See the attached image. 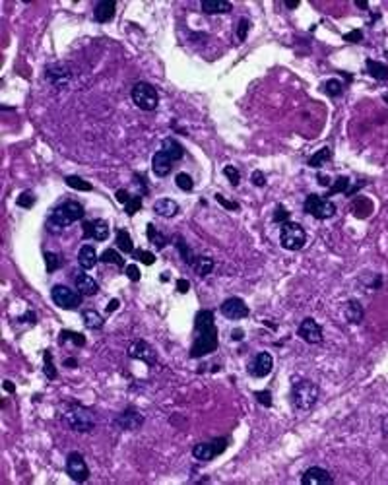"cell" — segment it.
Returning a JSON list of instances; mask_svg holds the SVG:
<instances>
[{
	"instance_id": "1",
	"label": "cell",
	"mask_w": 388,
	"mask_h": 485,
	"mask_svg": "<svg viewBox=\"0 0 388 485\" xmlns=\"http://www.w3.org/2000/svg\"><path fill=\"white\" fill-rule=\"evenodd\" d=\"M194 328H196V340L190 350V357H202L218 350V330H216V320H214L212 311H198L194 318Z\"/></svg>"
},
{
	"instance_id": "2",
	"label": "cell",
	"mask_w": 388,
	"mask_h": 485,
	"mask_svg": "<svg viewBox=\"0 0 388 485\" xmlns=\"http://www.w3.org/2000/svg\"><path fill=\"white\" fill-rule=\"evenodd\" d=\"M59 417L68 429L76 433H91L95 427V414L78 402H62L59 406Z\"/></svg>"
},
{
	"instance_id": "3",
	"label": "cell",
	"mask_w": 388,
	"mask_h": 485,
	"mask_svg": "<svg viewBox=\"0 0 388 485\" xmlns=\"http://www.w3.org/2000/svg\"><path fill=\"white\" fill-rule=\"evenodd\" d=\"M318 386L311 380H297L291 388V404L297 412H309L318 400Z\"/></svg>"
},
{
	"instance_id": "4",
	"label": "cell",
	"mask_w": 388,
	"mask_h": 485,
	"mask_svg": "<svg viewBox=\"0 0 388 485\" xmlns=\"http://www.w3.org/2000/svg\"><path fill=\"white\" fill-rule=\"evenodd\" d=\"M82 218H84V206L76 200H66L59 208H54V212L51 214V223L54 227H68Z\"/></svg>"
},
{
	"instance_id": "5",
	"label": "cell",
	"mask_w": 388,
	"mask_h": 485,
	"mask_svg": "<svg viewBox=\"0 0 388 485\" xmlns=\"http://www.w3.org/2000/svg\"><path fill=\"white\" fill-rule=\"evenodd\" d=\"M307 243V231L303 229V225L295 223V221H285L282 223V231H280V245L285 250H299L305 247Z\"/></svg>"
},
{
	"instance_id": "6",
	"label": "cell",
	"mask_w": 388,
	"mask_h": 485,
	"mask_svg": "<svg viewBox=\"0 0 388 485\" xmlns=\"http://www.w3.org/2000/svg\"><path fill=\"white\" fill-rule=\"evenodd\" d=\"M132 101L134 105L142 111H153L158 107V91L148 82H138L132 88Z\"/></svg>"
},
{
	"instance_id": "7",
	"label": "cell",
	"mask_w": 388,
	"mask_h": 485,
	"mask_svg": "<svg viewBox=\"0 0 388 485\" xmlns=\"http://www.w3.org/2000/svg\"><path fill=\"white\" fill-rule=\"evenodd\" d=\"M305 212L311 214L317 220H330L336 216V206L324 196L318 194H309L305 200Z\"/></svg>"
},
{
	"instance_id": "8",
	"label": "cell",
	"mask_w": 388,
	"mask_h": 485,
	"mask_svg": "<svg viewBox=\"0 0 388 485\" xmlns=\"http://www.w3.org/2000/svg\"><path fill=\"white\" fill-rule=\"evenodd\" d=\"M225 449H227V439L225 437H218V439H212L210 442H198L192 449V456L196 460H200V462H210L218 454H221Z\"/></svg>"
},
{
	"instance_id": "9",
	"label": "cell",
	"mask_w": 388,
	"mask_h": 485,
	"mask_svg": "<svg viewBox=\"0 0 388 485\" xmlns=\"http://www.w3.org/2000/svg\"><path fill=\"white\" fill-rule=\"evenodd\" d=\"M66 474H68L76 483H84V481L89 479V468L80 452H70V454L66 456Z\"/></svg>"
},
{
	"instance_id": "10",
	"label": "cell",
	"mask_w": 388,
	"mask_h": 485,
	"mask_svg": "<svg viewBox=\"0 0 388 485\" xmlns=\"http://www.w3.org/2000/svg\"><path fill=\"white\" fill-rule=\"evenodd\" d=\"M51 297H53L54 305H59L61 309H76L82 303V293L80 291H74L66 285H56L51 291Z\"/></svg>"
},
{
	"instance_id": "11",
	"label": "cell",
	"mask_w": 388,
	"mask_h": 485,
	"mask_svg": "<svg viewBox=\"0 0 388 485\" xmlns=\"http://www.w3.org/2000/svg\"><path fill=\"white\" fill-rule=\"evenodd\" d=\"M128 357L140 359L148 365H156V361H158V353L146 340H132L128 345Z\"/></svg>"
},
{
	"instance_id": "12",
	"label": "cell",
	"mask_w": 388,
	"mask_h": 485,
	"mask_svg": "<svg viewBox=\"0 0 388 485\" xmlns=\"http://www.w3.org/2000/svg\"><path fill=\"white\" fill-rule=\"evenodd\" d=\"M221 315L225 318H229V320H241V318L248 317V307L247 303L243 299H239V297H229V299H225L223 303H221Z\"/></svg>"
},
{
	"instance_id": "13",
	"label": "cell",
	"mask_w": 388,
	"mask_h": 485,
	"mask_svg": "<svg viewBox=\"0 0 388 485\" xmlns=\"http://www.w3.org/2000/svg\"><path fill=\"white\" fill-rule=\"evenodd\" d=\"M274 367V357L268 352H260L256 355L253 361L248 363V373L250 377H256V379H264L266 375L272 371Z\"/></svg>"
},
{
	"instance_id": "14",
	"label": "cell",
	"mask_w": 388,
	"mask_h": 485,
	"mask_svg": "<svg viewBox=\"0 0 388 485\" xmlns=\"http://www.w3.org/2000/svg\"><path fill=\"white\" fill-rule=\"evenodd\" d=\"M299 338H303L307 344H320L322 342V328L315 318H305L297 330Z\"/></svg>"
},
{
	"instance_id": "15",
	"label": "cell",
	"mask_w": 388,
	"mask_h": 485,
	"mask_svg": "<svg viewBox=\"0 0 388 485\" xmlns=\"http://www.w3.org/2000/svg\"><path fill=\"white\" fill-rule=\"evenodd\" d=\"M82 229H84V237L88 239H95V241L109 239V223L105 220L82 221Z\"/></svg>"
},
{
	"instance_id": "16",
	"label": "cell",
	"mask_w": 388,
	"mask_h": 485,
	"mask_svg": "<svg viewBox=\"0 0 388 485\" xmlns=\"http://www.w3.org/2000/svg\"><path fill=\"white\" fill-rule=\"evenodd\" d=\"M115 423L119 427L126 429V431H136V429H140L142 425H144V415L140 412H136L134 408H126L123 414L115 419Z\"/></svg>"
},
{
	"instance_id": "17",
	"label": "cell",
	"mask_w": 388,
	"mask_h": 485,
	"mask_svg": "<svg viewBox=\"0 0 388 485\" xmlns=\"http://www.w3.org/2000/svg\"><path fill=\"white\" fill-rule=\"evenodd\" d=\"M47 80H49L53 86H56V88H64V86L70 82V70H68L64 64H61V62L51 64V66L47 68Z\"/></svg>"
},
{
	"instance_id": "18",
	"label": "cell",
	"mask_w": 388,
	"mask_h": 485,
	"mask_svg": "<svg viewBox=\"0 0 388 485\" xmlns=\"http://www.w3.org/2000/svg\"><path fill=\"white\" fill-rule=\"evenodd\" d=\"M330 481H332V476L328 474L324 468H320V466L309 468V470L301 476V483H305V485H322V483H330Z\"/></svg>"
},
{
	"instance_id": "19",
	"label": "cell",
	"mask_w": 388,
	"mask_h": 485,
	"mask_svg": "<svg viewBox=\"0 0 388 485\" xmlns=\"http://www.w3.org/2000/svg\"><path fill=\"white\" fill-rule=\"evenodd\" d=\"M171 167H173V159L169 158L163 150H159L153 156V159H151V169H153V173L158 177H167Z\"/></svg>"
},
{
	"instance_id": "20",
	"label": "cell",
	"mask_w": 388,
	"mask_h": 485,
	"mask_svg": "<svg viewBox=\"0 0 388 485\" xmlns=\"http://www.w3.org/2000/svg\"><path fill=\"white\" fill-rule=\"evenodd\" d=\"M115 10H117L115 0H101V2L95 6V10H93V18H95V22L105 24V22H109V20H113Z\"/></svg>"
},
{
	"instance_id": "21",
	"label": "cell",
	"mask_w": 388,
	"mask_h": 485,
	"mask_svg": "<svg viewBox=\"0 0 388 485\" xmlns=\"http://www.w3.org/2000/svg\"><path fill=\"white\" fill-rule=\"evenodd\" d=\"M76 289H78L82 295L91 297V295H95L97 291H99V285H97V282L91 278V276H88L86 272H82L76 276Z\"/></svg>"
},
{
	"instance_id": "22",
	"label": "cell",
	"mask_w": 388,
	"mask_h": 485,
	"mask_svg": "<svg viewBox=\"0 0 388 485\" xmlns=\"http://www.w3.org/2000/svg\"><path fill=\"white\" fill-rule=\"evenodd\" d=\"M153 212L161 218H175L179 214V204L173 198H159L153 204Z\"/></svg>"
},
{
	"instance_id": "23",
	"label": "cell",
	"mask_w": 388,
	"mask_h": 485,
	"mask_svg": "<svg viewBox=\"0 0 388 485\" xmlns=\"http://www.w3.org/2000/svg\"><path fill=\"white\" fill-rule=\"evenodd\" d=\"M97 262V253L91 245H82L78 250V264L84 270H91Z\"/></svg>"
},
{
	"instance_id": "24",
	"label": "cell",
	"mask_w": 388,
	"mask_h": 485,
	"mask_svg": "<svg viewBox=\"0 0 388 485\" xmlns=\"http://www.w3.org/2000/svg\"><path fill=\"white\" fill-rule=\"evenodd\" d=\"M344 317L347 322H352V324H359L363 320V317H365V311H363L361 303L359 301H350V303H345L344 307Z\"/></svg>"
},
{
	"instance_id": "25",
	"label": "cell",
	"mask_w": 388,
	"mask_h": 485,
	"mask_svg": "<svg viewBox=\"0 0 388 485\" xmlns=\"http://www.w3.org/2000/svg\"><path fill=\"white\" fill-rule=\"evenodd\" d=\"M231 2L227 0H202V10L206 14H225L231 12Z\"/></svg>"
},
{
	"instance_id": "26",
	"label": "cell",
	"mask_w": 388,
	"mask_h": 485,
	"mask_svg": "<svg viewBox=\"0 0 388 485\" xmlns=\"http://www.w3.org/2000/svg\"><path fill=\"white\" fill-rule=\"evenodd\" d=\"M353 214H355L359 220L369 218L371 214H373V202H371L369 198H365V196L355 198V200H353Z\"/></svg>"
},
{
	"instance_id": "27",
	"label": "cell",
	"mask_w": 388,
	"mask_h": 485,
	"mask_svg": "<svg viewBox=\"0 0 388 485\" xmlns=\"http://www.w3.org/2000/svg\"><path fill=\"white\" fill-rule=\"evenodd\" d=\"M82 320H84L86 328H89V330H99V328H103V317L93 309L84 311V313H82Z\"/></svg>"
},
{
	"instance_id": "28",
	"label": "cell",
	"mask_w": 388,
	"mask_h": 485,
	"mask_svg": "<svg viewBox=\"0 0 388 485\" xmlns=\"http://www.w3.org/2000/svg\"><path fill=\"white\" fill-rule=\"evenodd\" d=\"M161 150L165 151L173 161H179V159L183 158V153H185L183 148H181V144H179L175 138H165V140H163V146H161Z\"/></svg>"
},
{
	"instance_id": "29",
	"label": "cell",
	"mask_w": 388,
	"mask_h": 485,
	"mask_svg": "<svg viewBox=\"0 0 388 485\" xmlns=\"http://www.w3.org/2000/svg\"><path fill=\"white\" fill-rule=\"evenodd\" d=\"M367 72L375 80H388V66L382 62L373 61V59H367Z\"/></svg>"
},
{
	"instance_id": "30",
	"label": "cell",
	"mask_w": 388,
	"mask_h": 485,
	"mask_svg": "<svg viewBox=\"0 0 388 485\" xmlns=\"http://www.w3.org/2000/svg\"><path fill=\"white\" fill-rule=\"evenodd\" d=\"M117 247L121 248L126 255H132L134 253V245H132V237L128 235L126 229H119L117 231Z\"/></svg>"
},
{
	"instance_id": "31",
	"label": "cell",
	"mask_w": 388,
	"mask_h": 485,
	"mask_svg": "<svg viewBox=\"0 0 388 485\" xmlns=\"http://www.w3.org/2000/svg\"><path fill=\"white\" fill-rule=\"evenodd\" d=\"M194 270H196V274L198 276H208V274H212L214 270V260L210 258V256H198L196 260H194Z\"/></svg>"
},
{
	"instance_id": "32",
	"label": "cell",
	"mask_w": 388,
	"mask_h": 485,
	"mask_svg": "<svg viewBox=\"0 0 388 485\" xmlns=\"http://www.w3.org/2000/svg\"><path fill=\"white\" fill-rule=\"evenodd\" d=\"M64 183L70 186V188H74V190H82V192H89L93 186H91V183H88V181H84L82 177H76V175H70L64 179Z\"/></svg>"
},
{
	"instance_id": "33",
	"label": "cell",
	"mask_w": 388,
	"mask_h": 485,
	"mask_svg": "<svg viewBox=\"0 0 388 485\" xmlns=\"http://www.w3.org/2000/svg\"><path fill=\"white\" fill-rule=\"evenodd\" d=\"M146 233H148V239H150L151 243H153V245H156L158 248H163L165 245H167V239L163 237L161 233H158V229H156V225H153V223H148Z\"/></svg>"
},
{
	"instance_id": "34",
	"label": "cell",
	"mask_w": 388,
	"mask_h": 485,
	"mask_svg": "<svg viewBox=\"0 0 388 485\" xmlns=\"http://www.w3.org/2000/svg\"><path fill=\"white\" fill-rule=\"evenodd\" d=\"M101 262H107V264H115L119 266V268H123L124 266V258L119 253H117L115 248H107L105 253L101 255Z\"/></svg>"
},
{
	"instance_id": "35",
	"label": "cell",
	"mask_w": 388,
	"mask_h": 485,
	"mask_svg": "<svg viewBox=\"0 0 388 485\" xmlns=\"http://www.w3.org/2000/svg\"><path fill=\"white\" fill-rule=\"evenodd\" d=\"M328 159H330V148H322V150H318L317 153L311 156L309 165L311 167H320L322 163H326Z\"/></svg>"
},
{
	"instance_id": "36",
	"label": "cell",
	"mask_w": 388,
	"mask_h": 485,
	"mask_svg": "<svg viewBox=\"0 0 388 485\" xmlns=\"http://www.w3.org/2000/svg\"><path fill=\"white\" fill-rule=\"evenodd\" d=\"M350 190V179L347 177H338L336 179V183L332 186H330V190H328V194H338V192H347Z\"/></svg>"
},
{
	"instance_id": "37",
	"label": "cell",
	"mask_w": 388,
	"mask_h": 485,
	"mask_svg": "<svg viewBox=\"0 0 388 485\" xmlns=\"http://www.w3.org/2000/svg\"><path fill=\"white\" fill-rule=\"evenodd\" d=\"M45 264H47V272L53 274L54 270H59V266H61V258H59V255L51 253V250H45Z\"/></svg>"
},
{
	"instance_id": "38",
	"label": "cell",
	"mask_w": 388,
	"mask_h": 485,
	"mask_svg": "<svg viewBox=\"0 0 388 485\" xmlns=\"http://www.w3.org/2000/svg\"><path fill=\"white\" fill-rule=\"evenodd\" d=\"M175 183L177 186H179L181 190H185V192H190V190H192V179H190V175H186V173H179V175L175 177Z\"/></svg>"
},
{
	"instance_id": "39",
	"label": "cell",
	"mask_w": 388,
	"mask_h": 485,
	"mask_svg": "<svg viewBox=\"0 0 388 485\" xmlns=\"http://www.w3.org/2000/svg\"><path fill=\"white\" fill-rule=\"evenodd\" d=\"M64 340H72L78 347L86 345V338H84L82 334H78V332H68V330H64V332L61 334V342H64Z\"/></svg>"
},
{
	"instance_id": "40",
	"label": "cell",
	"mask_w": 388,
	"mask_h": 485,
	"mask_svg": "<svg viewBox=\"0 0 388 485\" xmlns=\"http://www.w3.org/2000/svg\"><path fill=\"white\" fill-rule=\"evenodd\" d=\"M324 89H326L328 95L336 97V95H340V93H342V89H344V88H342V82H340V80L332 78V80H328V82H326Z\"/></svg>"
},
{
	"instance_id": "41",
	"label": "cell",
	"mask_w": 388,
	"mask_h": 485,
	"mask_svg": "<svg viewBox=\"0 0 388 485\" xmlns=\"http://www.w3.org/2000/svg\"><path fill=\"white\" fill-rule=\"evenodd\" d=\"M142 208V198L140 196H132L128 202L124 204V212L128 214V216H134V214L138 212Z\"/></svg>"
},
{
	"instance_id": "42",
	"label": "cell",
	"mask_w": 388,
	"mask_h": 485,
	"mask_svg": "<svg viewBox=\"0 0 388 485\" xmlns=\"http://www.w3.org/2000/svg\"><path fill=\"white\" fill-rule=\"evenodd\" d=\"M45 375L51 380L56 379V369H54L53 359H51V352H45Z\"/></svg>"
},
{
	"instance_id": "43",
	"label": "cell",
	"mask_w": 388,
	"mask_h": 485,
	"mask_svg": "<svg viewBox=\"0 0 388 485\" xmlns=\"http://www.w3.org/2000/svg\"><path fill=\"white\" fill-rule=\"evenodd\" d=\"M33 204H35V196L31 192H22L18 196V206L20 208H26V210H29V208H33Z\"/></svg>"
},
{
	"instance_id": "44",
	"label": "cell",
	"mask_w": 388,
	"mask_h": 485,
	"mask_svg": "<svg viewBox=\"0 0 388 485\" xmlns=\"http://www.w3.org/2000/svg\"><path fill=\"white\" fill-rule=\"evenodd\" d=\"M134 256L140 260L142 264H146V266H151L153 262H156V256L151 255V253H148V250H142V248L134 250Z\"/></svg>"
},
{
	"instance_id": "45",
	"label": "cell",
	"mask_w": 388,
	"mask_h": 485,
	"mask_svg": "<svg viewBox=\"0 0 388 485\" xmlns=\"http://www.w3.org/2000/svg\"><path fill=\"white\" fill-rule=\"evenodd\" d=\"M223 175L229 179V183L233 186L239 185V179H241V175H239V171L233 167V165H225V167H223Z\"/></svg>"
},
{
	"instance_id": "46",
	"label": "cell",
	"mask_w": 388,
	"mask_h": 485,
	"mask_svg": "<svg viewBox=\"0 0 388 485\" xmlns=\"http://www.w3.org/2000/svg\"><path fill=\"white\" fill-rule=\"evenodd\" d=\"M256 400L262 404L264 408H270L272 406V392H268V390H260V392H256L255 394Z\"/></svg>"
},
{
	"instance_id": "47",
	"label": "cell",
	"mask_w": 388,
	"mask_h": 485,
	"mask_svg": "<svg viewBox=\"0 0 388 485\" xmlns=\"http://www.w3.org/2000/svg\"><path fill=\"white\" fill-rule=\"evenodd\" d=\"M124 272H126V276H128L132 282H138V280H140V270H138L136 264H128L124 268Z\"/></svg>"
},
{
	"instance_id": "48",
	"label": "cell",
	"mask_w": 388,
	"mask_h": 485,
	"mask_svg": "<svg viewBox=\"0 0 388 485\" xmlns=\"http://www.w3.org/2000/svg\"><path fill=\"white\" fill-rule=\"evenodd\" d=\"M287 220H289V212H285L282 206H278L276 216H274V221H276V223H285Z\"/></svg>"
},
{
	"instance_id": "49",
	"label": "cell",
	"mask_w": 388,
	"mask_h": 485,
	"mask_svg": "<svg viewBox=\"0 0 388 485\" xmlns=\"http://www.w3.org/2000/svg\"><path fill=\"white\" fill-rule=\"evenodd\" d=\"M345 41H350V43H359L363 39V31L361 29H353L352 33H347V35H344Z\"/></svg>"
},
{
	"instance_id": "50",
	"label": "cell",
	"mask_w": 388,
	"mask_h": 485,
	"mask_svg": "<svg viewBox=\"0 0 388 485\" xmlns=\"http://www.w3.org/2000/svg\"><path fill=\"white\" fill-rule=\"evenodd\" d=\"M250 181H253V185L256 186H264L266 185V177L262 171H255L253 175H250Z\"/></svg>"
},
{
	"instance_id": "51",
	"label": "cell",
	"mask_w": 388,
	"mask_h": 485,
	"mask_svg": "<svg viewBox=\"0 0 388 485\" xmlns=\"http://www.w3.org/2000/svg\"><path fill=\"white\" fill-rule=\"evenodd\" d=\"M247 20H241L239 22V27H237V37L241 39V41H245V37H247Z\"/></svg>"
},
{
	"instance_id": "52",
	"label": "cell",
	"mask_w": 388,
	"mask_h": 485,
	"mask_svg": "<svg viewBox=\"0 0 388 485\" xmlns=\"http://www.w3.org/2000/svg\"><path fill=\"white\" fill-rule=\"evenodd\" d=\"M216 200H218V202H220L221 206H223V208H227V210H237V204H235V202H229V200H225V198H223L221 194H218V196H216Z\"/></svg>"
},
{
	"instance_id": "53",
	"label": "cell",
	"mask_w": 388,
	"mask_h": 485,
	"mask_svg": "<svg viewBox=\"0 0 388 485\" xmlns=\"http://www.w3.org/2000/svg\"><path fill=\"white\" fill-rule=\"evenodd\" d=\"M130 198H132V196H130V194L126 192L124 188H121V190H117V200H119V202L126 204V202H128V200H130Z\"/></svg>"
},
{
	"instance_id": "54",
	"label": "cell",
	"mask_w": 388,
	"mask_h": 485,
	"mask_svg": "<svg viewBox=\"0 0 388 485\" xmlns=\"http://www.w3.org/2000/svg\"><path fill=\"white\" fill-rule=\"evenodd\" d=\"M177 289L181 291V293H186V291H188V282H186V280H179V282H177Z\"/></svg>"
},
{
	"instance_id": "55",
	"label": "cell",
	"mask_w": 388,
	"mask_h": 485,
	"mask_svg": "<svg viewBox=\"0 0 388 485\" xmlns=\"http://www.w3.org/2000/svg\"><path fill=\"white\" fill-rule=\"evenodd\" d=\"M119 305H121V303H119V299H113L111 303H109V305H107V313H113L115 309H119Z\"/></svg>"
},
{
	"instance_id": "56",
	"label": "cell",
	"mask_w": 388,
	"mask_h": 485,
	"mask_svg": "<svg viewBox=\"0 0 388 485\" xmlns=\"http://www.w3.org/2000/svg\"><path fill=\"white\" fill-rule=\"evenodd\" d=\"M4 390H6V392H10V394H12V392L16 390V386H14V382H8V380H4Z\"/></svg>"
},
{
	"instance_id": "57",
	"label": "cell",
	"mask_w": 388,
	"mask_h": 485,
	"mask_svg": "<svg viewBox=\"0 0 388 485\" xmlns=\"http://www.w3.org/2000/svg\"><path fill=\"white\" fill-rule=\"evenodd\" d=\"M357 4V8H361V10H367V2H363V0H357L355 2Z\"/></svg>"
},
{
	"instance_id": "58",
	"label": "cell",
	"mask_w": 388,
	"mask_h": 485,
	"mask_svg": "<svg viewBox=\"0 0 388 485\" xmlns=\"http://www.w3.org/2000/svg\"><path fill=\"white\" fill-rule=\"evenodd\" d=\"M243 336H245V334H243L241 330H235V332H233V338H235V340H239V338H243Z\"/></svg>"
}]
</instances>
